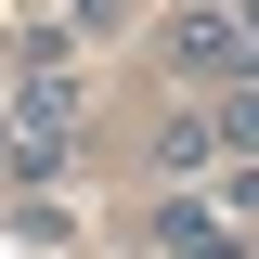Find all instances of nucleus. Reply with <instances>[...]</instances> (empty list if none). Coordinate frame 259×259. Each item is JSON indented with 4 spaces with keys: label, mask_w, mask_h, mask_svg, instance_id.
I'll return each instance as SVG.
<instances>
[{
    "label": "nucleus",
    "mask_w": 259,
    "mask_h": 259,
    "mask_svg": "<svg viewBox=\"0 0 259 259\" xmlns=\"http://www.w3.org/2000/svg\"><path fill=\"white\" fill-rule=\"evenodd\" d=\"M156 246L168 259H246V233H233V207H194V194H182V207L156 221Z\"/></svg>",
    "instance_id": "f257e3e1"
},
{
    "label": "nucleus",
    "mask_w": 259,
    "mask_h": 259,
    "mask_svg": "<svg viewBox=\"0 0 259 259\" xmlns=\"http://www.w3.org/2000/svg\"><path fill=\"white\" fill-rule=\"evenodd\" d=\"M168 52H182L194 78H246V39H233V13H182V26H168Z\"/></svg>",
    "instance_id": "f03ea898"
},
{
    "label": "nucleus",
    "mask_w": 259,
    "mask_h": 259,
    "mask_svg": "<svg viewBox=\"0 0 259 259\" xmlns=\"http://www.w3.org/2000/svg\"><path fill=\"white\" fill-rule=\"evenodd\" d=\"M156 156H168V168H207V156H221V117H207V104H194V117H168Z\"/></svg>",
    "instance_id": "7ed1b4c3"
},
{
    "label": "nucleus",
    "mask_w": 259,
    "mask_h": 259,
    "mask_svg": "<svg viewBox=\"0 0 259 259\" xmlns=\"http://www.w3.org/2000/svg\"><path fill=\"white\" fill-rule=\"evenodd\" d=\"M207 117H221V156H259V91H221Z\"/></svg>",
    "instance_id": "20e7f679"
},
{
    "label": "nucleus",
    "mask_w": 259,
    "mask_h": 259,
    "mask_svg": "<svg viewBox=\"0 0 259 259\" xmlns=\"http://www.w3.org/2000/svg\"><path fill=\"white\" fill-rule=\"evenodd\" d=\"M233 39H246V65H259V0H233Z\"/></svg>",
    "instance_id": "39448f33"
}]
</instances>
